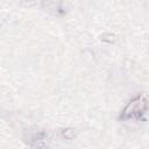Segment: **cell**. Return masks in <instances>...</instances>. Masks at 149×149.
<instances>
[{
	"label": "cell",
	"instance_id": "cell-1",
	"mask_svg": "<svg viewBox=\"0 0 149 149\" xmlns=\"http://www.w3.org/2000/svg\"><path fill=\"white\" fill-rule=\"evenodd\" d=\"M148 106H149V100H148L147 95L139 94L126 105L120 118L122 120L139 119L146 113V111L148 109Z\"/></svg>",
	"mask_w": 149,
	"mask_h": 149
},
{
	"label": "cell",
	"instance_id": "cell-2",
	"mask_svg": "<svg viewBox=\"0 0 149 149\" xmlns=\"http://www.w3.org/2000/svg\"><path fill=\"white\" fill-rule=\"evenodd\" d=\"M59 135H61V137H63L65 140H72L77 136V130L74 128H64L61 130Z\"/></svg>",
	"mask_w": 149,
	"mask_h": 149
},
{
	"label": "cell",
	"instance_id": "cell-3",
	"mask_svg": "<svg viewBox=\"0 0 149 149\" xmlns=\"http://www.w3.org/2000/svg\"><path fill=\"white\" fill-rule=\"evenodd\" d=\"M100 38H101V41H104L106 43H114L116 41V36L112 33H105L100 36Z\"/></svg>",
	"mask_w": 149,
	"mask_h": 149
},
{
	"label": "cell",
	"instance_id": "cell-4",
	"mask_svg": "<svg viewBox=\"0 0 149 149\" xmlns=\"http://www.w3.org/2000/svg\"><path fill=\"white\" fill-rule=\"evenodd\" d=\"M36 5L35 0H22L21 1V6L22 7H33Z\"/></svg>",
	"mask_w": 149,
	"mask_h": 149
}]
</instances>
